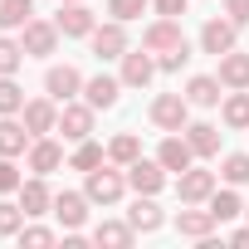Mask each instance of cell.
I'll list each match as a JSON object with an SVG mask.
<instances>
[{
    "label": "cell",
    "mask_w": 249,
    "mask_h": 249,
    "mask_svg": "<svg viewBox=\"0 0 249 249\" xmlns=\"http://www.w3.org/2000/svg\"><path fill=\"white\" fill-rule=\"evenodd\" d=\"M132 239H137L132 220H103V225L93 230V244H112V249H127Z\"/></svg>",
    "instance_id": "obj_25"
},
{
    "label": "cell",
    "mask_w": 249,
    "mask_h": 249,
    "mask_svg": "<svg viewBox=\"0 0 249 249\" xmlns=\"http://www.w3.org/2000/svg\"><path fill=\"white\" fill-rule=\"evenodd\" d=\"M225 88H249V54H239V49H230V54H220V73H215Z\"/></svg>",
    "instance_id": "obj_21"
},
{
    "label": "cell",
    "mask_w": 249,
    "mask_h": 249,
    "mask_svg": "<svg viewBox=\"0 0 249 249\" xmlns=\"http://www.w3.org/2000/svg\"><path fill=\"white\" fill-rule=\"evenodd\" d=\"M20 117H25V127H30L35 137H49V132H59V103H54V98H30Z\"/></svg>",
    "instance_id": "obj_11"
},
{
    "label": "cell",
    "mask_w": 249,
    "mask_h": 249,
    "mask_svg": "<svg viewBox=\"0 0 249 249\" xmlns=\"http://www.w3.org/2000/svg\"><path fill=\"white\" fill-rule=\"evenodd\" d=\"M220 88H225V83H220L215 73H196V78L186 83V98H191V107H215V103H220Z\"/></svg>",
    "instance_id": "obj_23"
},
{
    "label": "cell",
    "mask_w": 249,
    "mask_h": 249,
    "mask_svg": "<svg viewBox=\"0 0 249 249\" xmlns=\"http://www.w3.org/2000/svg\"><path fill=\"white\" fill-rule=\"evenodd\" d=\"M88 44H93V54H98V59H122V54H127V30H122V20L93 25Z\"/></svg>",
    "instance_id": "obj_7"
},
{
    "label": "cell",
    "mask_w": 249,
    "mask_h": 249,
    "mask_svg": "<svg viewBox=\"0 0 249 249\" xmlns=\"http://www.w3.org/2000/svg\"><path fill=\"white\" fill-rule=\"evenodd\" d=\"M220 117H225V127H234V132H239V127H249V93H244V88H230V98H225V112H220Z\"/></svg>",
    "instance_id": "obj_29"
},
{
    "label": "cell",
    "mask_w": 249,
    "mask_h": 249,
    "mask_svg": "<svg viewBox=\"0 0 249 249\" xmlns=\"http://www.w3.org/2000/svg\"><path fill=\"white\" fill-rule=\"evenodd\" d=\"M244 215H249V205H244Z\"/></svg>",
    "instance_id": "obj_42"
},
{
    "label": "cell",
    "mask_w": 249,
    "mask_h": 249,
    "mask_svg": "<svg viewBox=\"0 0 249 249\" xmlns=\"http://www.w3.org/2000/svg\"><path fill=\"white\" fill-rule=\"evenodd\" d=\"M186 5H191V0H152V10H157V15H166V20H181V15H186Z\"/></svg>",
    "instance_id": "obj_39"
},
{
    "label": "cell",
    "mask_w": 249,
    "mask_h": 249,
    "mask_svg": "<svg viewBox=\"0 0 249 249\" xmlns=\"http://www.w3.org/2000/svg\"><path fill=\"white\" fill-rule=\"evenodd\" d=\"M20 186H25V176H20L15 157H0V196H10V191H20Z\"/></svg>",
    "instance_id": "obj_36"
},
{
    "label": "cell",
    "mask_w": 249,
    "mask_h": 249,
    "mask_svg": "<svg viewBox=\"0 0 249 249\" xmlns=\"http://www.w3.org/2000/svg\"><path fill=\"white\" fill-rule=\"evenodd\" d=\"M215 171H205V166H186L181 176H176V196H181V205H205L210 196H215Z\"/></svg>",
    "instance_id": "obj_3"
},
{
    "label": "cell",
    "mask_w": 249,
    "mask_h": 249,
    "mask_svg": "<svg viewBox=\"0 0 249 249\" xmlns=\"http://www.w3.org/2000/svg\"><path fill=\"white\" fill-rule=\"evenodd\" d=\"M88 205H93V200H88L83 191H59V196H54V210H49V215L59 220V230H78V225L88 220Z\"/></svg>",
    "instance_id": "obj_10"
},
{
    "label": "cell",
    "mask_w": 249,
    "mask_h": 249,
    "mask_svg": "<svg viewBox=\"0 0 249 249\" xmlns=\"http://www.w3.org/2000/svg\"><path fill=\"white\" fill-rule=\"evenodd\" d=\"M15 196H20V205H25V215H30V220H35V215H49V210H54V191L44 186V176H30V181H25V186H20Z\"/></svg>",
    "instance_id": "obj_16"
},
{
    "label": "cell",
    "mask_w": 249,
    "mask_h": 249,
    "mask_svg": "<svg viewBox=\"0 0 249 249\" xmlns=\"http://www.w3.org/2000/svg\"><path fill=\"white\" fill-rule=\"evenodd\" d=\"M35 20V0H0V30H25Z\"/></svg>",
    "instance_id": "obj_27"
},
{
    "label": "cell",
    "mask_w": 249,
    "mask_h": 249,
    "mask_svg": "<svg viewBox=\"0 0 249 249\" xmlns=\"http://www.w3.org/2000/svg\"><path fill=\"white\" fill-rule=\"evenodd\" d=\"M122 88H147L152 78H157V59H152V49H127L122 54Z\"/></svg>",
    "instance_id": "obj_6"
},
{
    "label": "cell",
    "mask_w": 249,
    "mask_h": 249,
    "mask_svg": "<svg viewBox=\"0 0 249 249\" xmlns=\"http://www.w3.org/2000/svg\"><path fill=\"white\" fill-rule=\"evenodd\" d=\"M25 220H30V215H25V205H20V200H15V205H10V200H0V234H5V239H10V234H20V230H25Z\"/></svg>",
    "instance_id": "obj_34"
},
{
    "label": "cell",
    "mask_w": 249,
    "mask_h": 249,
    "mask_svg": "<svg viewBox=\"0 0 249 249\" xmlns=\"http://www.w3.org/2000/svg\"><path fill=\"white\" fill-rule=\"evenodd\" d=\"M127 186H132L137 196H157V191L166 186V166H161V161H147V157H137V161L127 166Z\"/></svg>",
    "instance_id": "obj_14"
},
{
    "label": "cell",
    "mask_w": 249,
    "mask_h": 249,
    "mask_svg": "<svg viewBox=\"0 0 249 249\" xmlns=\"http://www.w3.org/2000/svg\"><path fill=\"white\" fill-rule=\"evenodd\" d=\"M30 142H35V132L25 127V122L0 117V157H20V152H30Z\"/></svg>",
    "instance_id": "obj_18"
},
{
    "label": "cell",
    "mask_w": 249,
    "mask_h": 249,
    "mask_svg": "<svg viewBox=\"0 0 249 249\" xmlns=\"http://www.w3.org/2000/svg\"><path fill=\"white\" fill-rule=\"evenodd\" d=\"M59 166H64V147L49 142V137H35V142H30V171H35V176H49V171H59Z\"/></svg>",
    "instance_id": "obj_17"
},
{
    "label": "cell",
    "mask_w": 249,
    "mask_h": 249,
    "mask_svg": "<svg viewBox=\"0 0 249 249\" xmlns=\"http://www.w3.org/2000/svg\"><path fill=\"white\" fill-rule=\"evenodd\" d=\"M15 239H20V244H35V249H44V244H54L59 234H54L49 225H25V230H20Z\"/></svg>",
    "instance_id": "obj_38"
},
{
    "label": "cell",
    "mask_w": 249,
    "mask_h": 249,
    "mask_svg": "<svg viewBox=\"0 0 249 249\" xmlns=\"http://www.w3.org/2000/svg\"><path fill=\"white\" fill-rule=\"evenodd\" d=\"M234 39H239V25H234L230 15H225V20H205V30H200V49H205V54H215V59H220V54H230V49H234Z\"/></svg>",
    "instance_id": "obj_13"
},
{
    "label": "cell",
    "mask_w": 249,
    "mask_h": 249,
    "mask_svg": "<svg viewBox=\"0 0 249 249\" xmlns=\"http://www.w3.org/2000/svg\"><path fill=\"white\" fill-rule=\"evenodd\" d=\"M30 54H25V44L20 39H10V35H0V73H20V64H25Z\"/></svg>",
    "instance_id": "obj_33"
},
{
    "label": "cell",
    "mask_w": 249,
    "mask_h": 249,
    "mask_svg": "<svg viewBox=\"0 0 249 249\" xmlns=\"http://www.w3.org/2000/svg\"><path fill=\"white\" fill-rule=\"evenodd\" d=\"M157 161H161L166 171H176V176H181L186 166H196V147H191L186 137H176V132H171V137L157 147Z\"/></svg>",
    "instance_id": "obj_15"
},
{
    "label": "cell",
    "mask_w": 249,
    "mask_h": 249,
    "mask_svg": "<svg viewBox=\"0 0 249 249\" xmlns=\"http://www.w3.org/2000/svg\"><path fill=\"white\" fill-rule=\"evenodd\" d=\"M25 112V88L15 83V73H0V117Z\"/></svg>",
    "instance_id": "obj_31"
},
{
    "label": "cell",
    "mask_w": 249,
    "mask_h": 249,
    "mask_svg": "<svg viewBox=\"0 0 249 249\" xmlns=\"http://www.w3.org/2000/svg\"><path fill=\"white\" fill-rule=\"evenodd\" d=\"M20 44H25L30 59H44V54L59 49V25H49V20H30V25L20 30Z\"/></svg>",
    "instance_id": "obj_9"
},
{
    "label": "cell",
    "mask_w": 249,
    "mask_h": 249,
    "mask_svg": "<svg viewBox=\"0 0 249 249\" xmlns=\"http://www.w3.org/2000/svg\"><path fill=\"white\" fill-rule=\"evenodd\" d=\"M220 127H215V122H186V142L196 147V157H215L220 152Z\"/></svg>",
    "instance_id": "obj_22"
},
{
    "label": "cell",
    "mask_w": 249,
    "mask_h": 249,
    "mask_svg": "<svg viewBox=\"0 0 249 249\" xmlns=\"http://www.w3.org/2000/svg\"><path fill=\"white\" fill-rule=\"evenodd\" d=\"M215 225H220V220H215L210 210H181V215H176V230H181L186 239H210Z\"/></svg>",
    "instance_id": "obj_24"
},
{
    "label": "cell",
    "mask_w": 249,
    "mask_h": 249,
    "mask_svg": "<svg viewBox=\"0 0 249 249\" xmlns=\"http://www.w3.org/2000/svg\"><path fill=\"white\" fill-rule=\"evenodd\" d=\"M93 112H98V107H93L88 98H83V103H73V98H69V103L59 107V132H64L69 142H83V137H93Z\"/></svg>",
    "instance_id": "obj_4"
},
{
    "label": "cell",
    "mask_w": 249,
    "mask_h": 249,
    "mask_svg": "<svg viewBox=\"0 0 249 249\" xmlns=\"http://www.w3.org/2000/svg\"><path fill=\"white\" fill-rule=\"evenodd\" d=\"M152 122H157L161 132H186L191 98H186V93H161V98H152Z\"/></svg>",
    "instance_id": "obj_2"
},
{
    "label": "cell",
    "mask_w": 249,
    "mask_h": 249,
    "mask_svg": "<svg viewBox=\"0 0 249 249\" xmlns=\"http://www.w3.org/2000/svg\"><path fill=\"white\" fill-rule=\"evenodd\" d=\"M127 220H132V230H137V234H157L166 215L157 210V200H152V196H137V200H132V210H127Z\"/></svg>",
    "instance_id": "obj_20"
},
{
    "label": "cell",
    "mask_w": 249,
    "mask_h": 249,
    "mask_svg": "<svg viewBox=\"0 0 249 249\" xmlns=\"http://www.w3.org/2000/svg\"><path fill=\"white\" fill-rule=\"evenodd\" d=\"M103 157H107V152H103V147H98L93 137H83V142H73V157H69V166L88 176L93 166H103Z\"/></svg>",
    "instance_id": "obj_30"
},
{
    "label": "cell",
    "mask_w": 249,
    "mask_h": 249,
    "mask_svg": "<svg viewBox=\"0 0 249 249\" xmlns=\"http://www.w3.org/2000/svg\"><path fill=\"white\" fill-rule=\"evenodd\" d=\"M191 64V44H181V49H171V54H157V69L161 73H181Z\"/></svg>",
    "instance_id": "obj_37"
},
{
    "label": "cell",
    "mask_w": 249,
    "mask_h": 249,
    "mask_svg": "<svg viewBox=\"0 0 249 249\" xmlns=\"http://www.w3.org/2000/svg\"><path fill=\"white\" fill-rule=\"evenodd\" d=\"M147 5H152V0H107V15H112V20H122V25H127V20H137V15H147Z\"/></svg>",
    "instance_id": "obj_35"
},
{
    "label": "cell",
    "mask_w": 249,
    "mask_h": 249,
    "mask_svg": "<svg viewBox=\"0 0 249 249\" xmlns=\"http://www.w3.org/2000/svg\"><path fill=\"white\" fill-rule=\"evenodd\" d=\"M117 93H122V78H107V73H98V78H88V83H83V98H88L98 112L117 107Z\"/></svg>",
    "instance_id": "obj_19"
},
{
    "label": "cell",
    "mask_w": 249,
    "mask_h": 249,
    "mask_svg": "<svg viewBox=\"0 0 249 249\" xmlns=\"http://www.w3.org/2000/svg\"><path fill=\"white\" fill-rule=\"evenodd\" d=\"M122 191H127V171H117L112 161H107V166H93L88 181H83V196H88L93 205H117Z\"/></svg>",
    "instance_id": "obj_1"
},
{
    "label": "cell",
    "mask_w": 249,
    "mask_h": 249,
    "mask_svg": "<svg viewBox=\"0 0 249 249\" xmlns=\"http://www.w3.org/2000/svg\"><path fill=\"white\" fill-rule=\"evenodd\" d=\"M230 244H249V225H244V230H234V234H230Z\"/></svg>",
    "instance_id": "obj_41"
},
{
    "label": "cell",
    "mask_w": 249,
    "mask_h": 249,
    "mask_svg": "<svg viewBox=\"0 0 249 249\" xmlns=\"http://www.w3.org/2000/svg\"><path fill=\"white\" fill-rule=\"evenodd\" d=\"M205 205H210V215H215L220 225H230V220H239V215H244V200L234 196V186H225V191L215 186V196H210Z\"/></svg>",
    "instance_id": "obj_26"
},
{
    "label": "cell",
    "mask_w": 249,
    "mask_h": 249,
    "mask_svg": "<svg viewBox=\"0 0 249 249\" xmlns=\"http://www.w3.org/2000/svg\"><path fill=\"white\" fill-rule=\"evenodd\" d=\"M181 44H186L181 20H166V15H157V25H147V35H142V49H152V54H171Z\"/></svg>",
    "instance_id": "obj_8"
},
{
    "label": "cell",
    "mask_w": 249,
    "mask_h": 249,
    "mask_svg": "<svg viewBox=\"0 0 249 249\" xmlns=\"http://www.w3.org/2000/svg\"><path fill=\"white\" fill-rule=\"evenodd\" d=\"M225 15L234 25H249V0H225Z\"/></svg>",
    "instance_id": "obj_40"
},
{
    "label": "cell",
    "mask_w": 249,
    "mask_h": 249,
    "mask_svg": "<svg viewBox=\"0 0 249 249\" xmlns=\"http://www.w3.org/2000/svg\"><path fill=\"white\" fill-rule=\"evenodd\" d=\"M137 157H142V142H137L132 132H117V137L107 142V161H112V166H122V171H127Z\"/></svg>",
    "instance_id": "obj_28"
},
{
    "label": "cell",
    "mask_w": 249,
    "mask_h": 249,
    "mask_svg": "<svg viewBox=\"0 0 249 249\" xmlns=\"http://www.w3.org/2000/svg\"><path fill=\"white\" fill-rule=\"evenodd\" d=\"M220 176H225V186H249V152H230L220 161Z\"/></svg>",
    "instance_id": "obj_32"
},
{
    "label": "cell",
    "mask_w": 249,
    "mask_h": 249,
    "mask_svg": "<svg viewBox=\"0 0 249 249\" xmlns=\"http://www.w3.org/2000/svg\"><path fill=\"white\" fill-rule=\"evenodd\" d=\"M44 93H49L54 103H69V98L83 93V73H78L73 64H49V73H44Z\"/></svg>",
    "instance_id": "obj_5"
},
{
    "label": "cell",
    "mask_w": 249,
    "mask_h": 249,
    "mask_svg": "<svg viewBox=\"0 0 249 249\" xmlns=\"http://www.w3.org/2000/svg\"><path fill=\"white\" fill-rule=\"evenodd\" d=\"M59 35H69V39H83V35H93V10L83 5V0H64V5H59Z\"/></svg>",
    "instance_id": "obj_12"
}]
</instances>
